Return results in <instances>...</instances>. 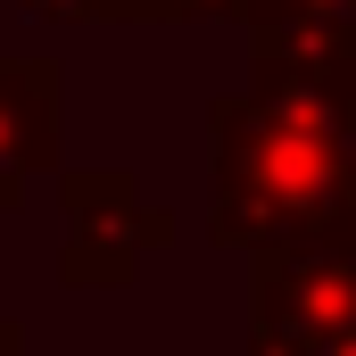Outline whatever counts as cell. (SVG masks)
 Returning a JSON list of instances; mask_svg holds the SVG:
<instances>
[{
  "mask_svg": "<svg viewBox=\"0 0 356 356\" xmlns=\"http://www.w3.org/2000/svg\"><path fill=\"white\" fill-rule=\"evenodd\" d=\"M232 17H241V0H232Z\"/></svg>",
  "mask_w": 356,
  "mask_h": 356,
  "instance_id": "9c48e42d",
  "label": "cell"
},
{
  "mask_svg": "<svg viewBox=\"0 0 356 356\" xmlns=\"http://www.w3.org/2000/svg\"><path fill=\"white\" fill-rule=\"evenodd\" d=\"M216 141V199L207 232L216 249H282L340 224V175L356 141L348 83H298V75H249V91L207 108Z\"/></svg>",
  "mask_w": 356,
  "mask_h": 356,
  "instance_id": "6da1fadb",
  "label": "cell"
},
{
  "mask_svg": "<svg viewBox=\"0 0 356 356\" xmlns=\"http://www.w3.org/2000/svg\"><path fill=\"white\" fill-rule=\"evenodd\" d=\"M0 356H17V323L8 315H0Z\"/></svg>",
  "mask_w": 356,
  "mask_h": 356,
  "instance_id": "ba28073f",
  "label": "cell"
},
{
  "mask_svg": "<svg viewBox=\"0 0 356 356\" xmlns=\"http://www.w3.org/2000/svg\"><path fill=\"white\" fill-rule=\"evenodd\" d=\"M249 25V75L356 91V0H241Z\"/></svg>",
  "mask_w": 356,
  "mask_h": 356,
  "instance_id": "277c9868",
  "label": "cell"
},
{
  "mask_svg": "<svg viewBox=\"0 0 356 356\" xmlns=\"http://www.w3.org/2000/svg\"><path fill=\"white\" fill-rule=\"evenodd\" d=\"M249 356H356V232H307L257 249Z\"/></svg>",
  "mask_w": 356,
  "mask_h": 356,
  "instance_id": "7a4b0ae2",
  "label": "cell"
},
{
  "mask_svg": "<svg viewBox=\"0 0 356 356\" xmlns=\"http://www.w3.org/2000/svg\"><path fill=\"white\" fill-rule=\"evenodd\" d=\"M340 224L356 232V141H348V175H340Z\"/></svg>",
  "mask_w": 356,
  "mask_h": 356,
  "instance_id": "52a82bcc",
  "label": "cell"
},
{
  "mask_svg": "<svg viewBox=\"0 0 356 356\" xmlns=\"http://www.w3.org/2000/svg\"><path fill=\"white\" fill-rule=\"evenodd\" d=\"M166 241H175V216L141 199V182L124 166L67 175V249H58L67 282H133Z\"/></svg>",
  "mask_w": 356,
  "mask_h": 356,
  "instance_id": "3957f363",
  "label": "cell"
},
{
  "mask_svg": "<svg viewBox=\"0 0 356 356\" xmlns=\"http://www.w3.org/2000/svg\"><path fill=\"white\" fill-rule=\"evenodd\" d=\"M58 166V58H0V216Z\"/></svg>",
  "mask_w": 356,
  "mask_h": 356,
  "instance_id": "5b68a950",
  "label": "cell"
},
{
  "mask_svg": "<svg viewBox=\"0 0 356 356\" xmlns=\"http://www.w3.org/2000/svg\"><path fill=\"white\" fill-rule=\"evenodd\" d=\"M42 17H67V25H83V17H124V0H33Z\"/></svg>",
  "mask_w": 356,
  "mask_h": 356,
  "instance_id": "8992f818",
  "label": "cell"
}]
</instances>
